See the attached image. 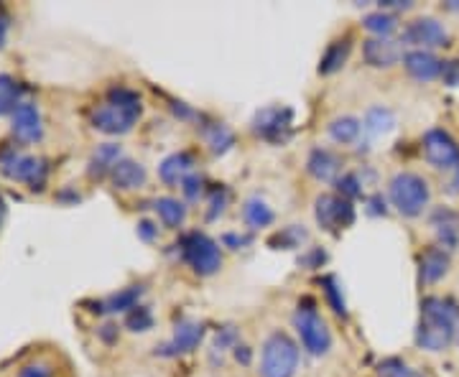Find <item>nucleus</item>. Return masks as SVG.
Wrapping results in <instances>:
<instances>
[{
  "instance_id": "4be33fe9",
  "label": "nucleus",
  "mask_w": 459,
  "mask_h": 377,
  "mask_svg": "<svg viewBox=\"0 0 459 377\" xmlns=\"http://www.w3.org/2000/svg\"><path fill=\"white\" fill-rule=\"evenodd\" d=\"M156 214L166 229H179L187 220V205L176 197H158L156 199Z\"/></svg>"
},
{
  "instance_id": "f03ea898",
  "label": "nucleus",
  "mask_w": 459,
  "mask_h": 377,
  "mask_svg": "<svg viewBox=\"0 0 459 377\" xmlns=\"http://www.w3.org/2000/svg\"><path fill=\"white\" fill-rule=\"evenodd\" d=\"M388 197L399 214L419 217L431 202V188H429V181L416 171H399L388 184Z\"/></svg>"
},
{
  "instance_id": "7ed1b4c3",
  "label": "nucleus",
  "mask_w": 459,
  "mask_h": 377,
  "mask_svg": "<svg viewBox=\"0 0 459 377\" xmlns=\"http://www.w3.org/2000/svg\"><path fill=\"white\" fill-rule=\"evenodd\" d=\"M143 113V102L141 94L128 90V87H117L110 92V102L105 108H100L95 113V128L105 132H128L133 128V123Z\"/></svg>"
},
{
  "instance_id": "58836bf2",
  "label": "nucleus",
  "mask_w": 459,
  "mask_h": 377,
  "mask_svg": "<svg viewBox=\"0 0 459 377\" xmlns=\"http://www.w3.org/2000/svg\"><path fill=\"white\" fill-rule=\"evenodd\" d=\"M447 8H449V11H459V0H449Z\"/></svg>"
},
{
  "instance_id": "f8f14e48",
  "label": "nucleus",
  "mask_w": 459,
  "mask_h": 377,
  "mask_svg": "<svg viewBox=\"0 0 459 377\" xmlns=\"http://www.w3.org/2000/svg\"><path fill=\"white\" fill-rule=\"evenodd\" d=\"M363 59L365 64L373 67V69H391V67L401 59V49H399V44L391 41V38H365Z\"/></svg>"
},
{
  "instance_id": "0eeeda50",
  "label": "nucleus",
  "mask_w": 459,
  "mask_h": 377,
  "mask_svg": "<svg viewBox=\"0 0 459 377\" xmlns=\"http://www.w3.org/2000/svg\"><path fill=\"white\" fill-rule=\"evenodd\" d=\"M421 148L434 169L459 171V143L444 128H431L423 132Z\"/></svg>"
},
{
  "instance_id": "473e14b6",
  "label": "nucleus",
  "mask_w": 459,
  "mask_h": 377,
  "mask_svg": "<svg viewBox=\"0 0 459 377\" xmlns=\"http://www.w3.org/2000/svg\"><path fill=\"white\" fill-rule=\"evenodd\" d=\"M228 199H230L228 188L225 187L214 188L210 197V212H207V217H210V220H217V217L225 212V207H228Z\"/></svg>"
},
{
  "instance_id": "ddd939ff",
  "label": "nucleus",
  "mask_w": 459,
  "mask_h": 377,
  "mask_svg": "<svg viewBox=\"0 0 459 377\" xmlns=\"http://www.w3.org/2000/svg\"><path fill=\"white\" fill-rule=\"evenodd\" d=\"M403 69L416 82H431L441 76V59H437L426 49H411L403 54Z\"/></svg>"
},
{
  "instance_id": "2f4dec72",
  "label": "nucleus",
  "mask_w": 459,
  "mask_h": 377,
  "mask_svg": "<svg viewBox=\"0 0 459 377\" xmlns=\"http://www.w3.org/2000/svg\"><path fill=\"white\" fill-rule=\"evenodd\" d=\"M19 131L23 132V135H28V138L36 135L38 117L34 108H23V110H19Z\"/></svg>"
},
{
  "instance_id": "6ab92c4d",
  "label": "nucleus",
  "mask_w": 459,
  "mask_h": 377,
  "mask_svg": "<svg viewBox=\"0 0 459 377\" xmlns=\"http://www.w3.org/2000/svg\"><path fill=\"white\" fill-rule=\"evenodd\" d=\"M449 273V253L444 247H429L421 255V278L423 283H439Z\"/></svg>"
},
{
  "instance_id": "9d476101",
  "label": "nucleus",
  "mask_w": 459,
  "mask_h": 377,
  "mask_svg": "<svg viewBox=\"0 0 459 377\" xmlns=\"http://www.w3.org/2000/svg\"><path fill=\"white\" fill-rule=\"evenodd\" d=\"M291 123H294V113L288 108L273 105V108H263L253 120V132L261 135L268 143H284L291 132Z\"/></svg>"
},
{
  "instance_id": "412c9836",
  "label": "nucleus",
  "mask_w": 459,
  "mask_h": 377,
  "mask_svg": "<svg viewBox=\"0 0 459 377\" xmlns=\"http://www.w3.org/2000/svg\"><path fill=\"white\" fill-rule=\"evenodd\" d=\"M243 220L250 229H266L276 222V212L270 209L266 199L261 197H250L248 202L243 205Z\"/></svg>"
},
{
  "instance_id": "7c9ffc66",
  "label": "nucleus",
  "mask_w": 459,
  "mask_h": 377,
  "mask_svg": "<svg viewBox=\"0 0 459 377\" xmlns=\"http://www.w3.org/2000/svg\"><path fill=\"white\" fill-rule=\"evenodd\" d=\"M181 191H184V197H187L189 202H197V199L205 194V176H199L197 171L189 173V176L181 181Z\"/></svg>"
},
{
  "instance_id": "b1692460",
  "label": "nucleus",
  "mask_w": 459,
  "mask_h": 377,
  "mask_svg": "<svg viewBox=\"0 0 459 377\" xmlns=\"http://www.w3.org/2000/svg\"><path fill=\"white\" fill-rule=\"evenodd\" d=\"M202 135H205V143L210 146V151L217 153V156L228 153L235 146V132L230 131L225 123H210V125H205Z\"/></svg>"
},
{
  "instance_id": "2eb2a0df",
  "label": "nucleus",
  "mask_w": 459,
  "mask_h": 377,
  "mask_svg": "<svg viewBox=\"0 0 459 377\" xmlns=\"http://www.w3.org/2000/svg\"><path fill=\"white\" fill-rule=\"evenodd\" d=\"M431 227L439 237V245L447 250H457L459 247V212L449 207L434 209L431 214Z\"/></svg>"
},
{
  "instance_id": "e433bc0d",
  "label": "nucleus",
  "mask_w": 459,
  "mask_h": 377,
  "mask_svg": "<svg viewBox=\"0 0 459 377\" xmlns=\"http://www.w3.org/2000/svg\"><path fill=\"white\" fill-rule=\"evenodd\" d=\"M388 209H385V202H382V197L381 194H373L370 199H367V214H385Z\"/></svg>"
},
{
  "instance_id": "bb28decb",
  "label": "nucleus",
  "mask_w": 459,
  "mask_h": 377,
  "mask_svg": "<svg viewBox=\"0 0 459 377\" xmlns=\"http://www.w3.org/2000/svg\"><path fill=\"white\" fill-rule=\"evenodd\" d=\"M381 377H423L419 370H414L411 365H406L399 357H388L381 362Z\"/></svg>"
},
{
  "instance_id": "cd10ccee",
  "label": "nucleus",
  "mask_w": 459,
  "mask_h": 377,
  "mask_svg": "<svg viewBox=\"0 0 459 377\" xmlns=\"http://www.w3.org/2000/svg\"><path fill=\"white\" fill-rule=\"evenodd\" d=\"M322 285H325L326 301H329V306H332V311H334V314H340V317H344V314H347V303H344L342 288H340L337 278H332V276H329V278L322 281Z\"/></svg>"
},
{
  "instance_id": "423d86ee",
  "label": "nucleus",
  "mask_w": 459,
  "mask_h": 377,
  "mask_svg": "<svg viewBox=\"0 0 459 377\" xmlns=\"http://www.w3.org/2000/svg\"><path fill=\"white\" fill-rule=\"evenodd\" d=\"M179 253L197 276H214L222 268V250L205 232H187L179 240Z\"/></svg>"
},
{
  "instance_id": "4468645a",
  "label": "nucleus",
  "mask_w": 459,
  "mask_h": 377,
  "mask_svg": "<svg viewBox=\"0 0 459 377\" xmlns=\"http://www.w3.org/2000/svg\"><path fill=\"white\" fill-rule=\"evenodd\" d=\"M306 171L317 179V181H337L340 171H342V158L329 148H314L306 158Z\"/></svg>"
},
{
  "instance_id": "6e6552de",
  "label": "nucleus",
  "mask_w": 459,
  "mask_h": 377,
  "mask_svg": "<svg viewBox=\"0 0 459 377\" xmlns=\"http://www.w3.org/2000/svg\"><path fill=\"white\" fill-rule=\"evenodd\" d=\"M403 44L408 46H416V49H439L449 44V31L441 20L431 19V16H423V19H414L401 34Z\"/></svg>"
},
{
  "instance_id": "ea45409f",
  "label": "nucleus",
  "mask_w": 459,
  "mask_h": 377,
  "mask_svg": "<svg viewBox=\"0 0 459 377\" xmlns=\"http://www.w3.org/2000/svg\"><path fill=\"white\" fill-rule=\"evenodd\" d=\"M452 191H459V171H455V181H452Z\"/></svg>"
},
{
  "instance_id": "a878e982",
  "label": "nucleus",
  "mask_w": 459,
  "mask_h": 377,
  "mask_svg": "<svg viewBox=\"0 0 459 377\" xmlns=\"http://www.w3.org/2000/svg\"><path fill=\"white\" fill-rule=\"evenodd\" d=\"M306 240V229L299 225H288L284 227L281 232H276L270 237V245H281L284 250H294V247H302V243Z\"/></svg>"
},
{
  "instance_id": "1a4fd4ad",
  "label": "nucleus",
  "mask_w": 459,
  "mask_h": 377,
  "mask_svg": "<svg viewBox=\"0 0 459 377\" xmlns=\"http://www.w3.org/2000/svg\"><path fill=\"white\" fill-rule=\"evenodd\" d=\"M314 214H317V222L326 232H340L344 227H350L355 222V209L352 205L337 197V194H322L317 197L314 202Z\"/></svg>"
},
{
  "instance_id": "9b49d317",
  "label": "nucleus",
  "mask_w": 459,
  "mask_h": 377,
  "mask_svg": "<svg viewBox=\"0 0 459 377\" xmlns=\"http://www.w3.org/2000/svg\"><path fill=\"white\" fill-rule=\"evenodd\" d=\"M205 340V324L194 319H184L176 324L173 337L166 344L156 347L161 357H179V355H189L194 352Z\"/></svg>"
},
{
  "instance_id": "f257e3e1",
  "label": "nucleus",
  "mask_w": 459,
  "mask_h": 377,
  "mask_svg": "<svg viewBox=\"0 0 459 377\" xmlns=\"http://www.w3.org/2000/svg\"><path fill=\"white\" fill-rule=\"evenodd\" d=\"M457 324V306H452V301L439 299V296H429L421 301V324L416 329V344L426 352H441L455 340Z\"/></svg>"
},
{
  "instance_id": "aec40b11",
  "label": "nucleus",
  "mask_w": 459,
  "mask_h": 377,
  "mask_svg": "<svg viewBox=\"0 0 459 377\" xmlns=\"http://www.w3.org/2000/svg\"><path fill=\"white\" fill-rule=\"evenodd\" d=\"M326 132H329V138H332L334 143H340V146H352V143L360 138V132H363V120L355 117V115H340V117L329 120Z\"/></svg>"
},
{
  "instance_id": "4c0bfd02",
  "label": "nucleus",
  "mask_w": 459,
  "mask_h": 377,
  "mask_svg": "<svg viewBox=\"0 0 459 377\" xmlns=\"http://www.w3.org/2000/svg\"><path fill=\"white\" fill-rule=\"evenodd\" d=\"M138 232H141V237H143V240H149V243H151L153 237L158 235V227L153 225V222H141V225H138Z\"/></svg>"
},
{
  "instance_id": "c9c22d12",
  "label": "nucleus",
  "mask_w": 459,
  "mask_h": 377,
  "mask_svg": "<svg viewBox=\"0 0 459 377\" xmlns=\"http://www.w3.org/2000/svg\"><path fill=\"white\" fill-rule=\"evenodd\" d=\"M326 261V255L322 253V250H311L309 255H304L302 258V265H306V268H322V263Z\"/></svg>"
},
{
  "instance_id": "393cba45",
  "label": "nucleus",
  "mask_w": 459,
  "mask_h": 377,
  "mask_svg": "<svg viewBox=\"0 0 459 377\" xmlns=\"http://www.w3.org/2000/svg\"><path fill=\"white\" fill-rule=\"evenodd\" d=\"M363 26L378 38H391L393 31H399V19L388 11H378V13H367L363 20Z\"/></svg>"
},
{
  "instance_id": "dca6fc26",
  "label": "nucleus",
  "mask_w": 459,
  "mask_h": 377,
  "mask_svg": "<svg viewBox=\"0 0 459 377\" xmlns=\"http://www.w3.org/2000/svg\"><path fill=\"white\" fill-rule=\"evenodd\" d=\"M194 173V156L187 151H179V153H172V156H166L164 161H161V166H158V176H161V181L164 184H169V187H181V181Z\"/></svg>"
},
{
  "instance_id": "a211bd4d",
  "label": "nucleus",
  "mask_w": 459,
  "mask_h": 377,
  "mask_svg": "<svg viewBox=\"0 0 459 377\" xmlns=\"http://www.w3.org/2000/svg\"><path fill=\"white\" fill-rule=\"evenodd\" d=\"M113 181L115 187L123 188V191H131V188H141L146 187V181H149V171L143 164H138V161H120V164H115L113 169Z\"/></svg>"
},
{
  "instance_id": "39448f33",
  "label": "nucleus",
  "mask_w": 459,
  "mask_h": 377,
  "mask_svg": "<svg viewBox=\"0 0 459 377\" xmlns=\"http://www.w3.org/2000/svg\"><path fill=\"white\" fill-rule=\"evenodd\" d=\"M294 329L299 334V341L309 355L314 357H325L332 349V332L326 326V321L319 317V311L314 309V301H299L294 311Z\"/></svg>"
},
{
  "instance_id": "c85d7f7f",
  "label": "nucleus",
  "mask_w": 459,
  "mask_h": 377,
  "mask_svg": "<svg viewBox=\"0 0 459 377\" xmlns=\"http://www.w3.org/2000/svg\"><path fill=\"white\" fill-rule=\"evenodd\" d=\"M363 187L365 181L360 179V173H342L340 179H337V188H340V194H342V199H355V197H363Z\"/></svg>"
},
{
  "instance_id": "f704fd0d",
  "label": "nucleus",
  "mask_w": 459,
  "mask_h": 377,
  "mask_svg": "<svg viewBox=\"0 0 459 377\" xmlns=\"http://www.w3.org/2000/svg\"><path fill=\"white\" fill-rule=\"evenodd\" d=\"M222 243H225L230 250H240L243 245H248L250 237L248 235H238V232H228V235L222 237Z\"/></svg>"
},
{
  "instance_id": "5701e85b",
  "label": "nucleus",
  "mask_w": 459,
  "mask_h": 377,
  "mask_svg": "<svg viewBox=\"0 0 459 377\" xmlns=\"http://www.w3.org/2000/svg\"><path fill=\"white\" fill-rule=\"evenodd\" d=\"M396 128V113L385 105H373L363 117V131H370L373 135H382V132Z\"/></svg>"
},
{
  "instance_id": "f3484780",
  "label": "nucleus",
  "mask_w": 459,
  "mask_h": 377,
  "mask_svg": "<svg viewBox=\"0 0 459 377\" xmlns=\"http://www.w3.org/2000/svg\"><path fill=\"white\" fill-rule=\"evenodd\" d=\"M350 52H352V38L350 36L329 41L325 54L319 59V75L329 76L334 75V72H340L344 64H347V59H350Z\"/></svg>"
},
{
  "instance_id": "72a5a7b5",
  "label": "nucleus",
  "mask_w": 459,
  "mask_h": 377,
  "mask_svg": "<svg viewBox=\"0 0 459 377\" xmlns=\"http://www.w3.org/2000/svg\"><path fill=\"white\" fill-rule=\"evenodd\" d=\"M441 79H444V84H449V87H457L459 84V61L457 59H447V61H441Z\"/></svg>"
},
{
  "instance_id": "20e7f679",
  "label": "nucleus",
  "mask_w": 459,
  "mask_h": 377,
  "mask_svg": "<svg viewBox=\"0 0 459 377\" xmlns=\"http://www.w3.org/2000/svg\"><path fill=\"white\" fill-rule=\"evenodd\" d=\"M299 344L286 332H270L261 349V377H294L299 370Z\"/></svg>"
},
{
  "instance_id": "c756f323",
  "label": "nucleus",
  "mask_w": 459,
  "mask_h": 377,
  "mask_svg": "<svg viewBox=\"0 0 459 377\" xmlns=\"http://www.w3.org/2000/svg\"><path fill=\"white\" fill-rule=\"evenodd\" d=\"M128 326H131V332H149V329H153L151 309L135 306L133 311H131V317H128Z\"/></svg>"
}]
</instances>
